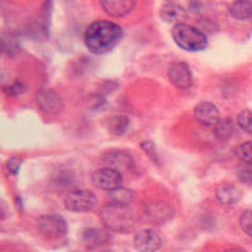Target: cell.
<instances>
[{"label":"cell","instance_id":"cell-1","mask_svg":"<svg viewBox=\"0 0 252 252\" xmlns=\"http://www.w3.org/2000/svg\"><path fill=\"white\" fill-rule=\"evenodd\" d=\"M122 35L123 30L115 22L94 21L85 29L84 39L89 51H92L93 54H104L117 46Z\"/></svg>","mask_w":252,"mask_h":252},{"label":"cell","instance_id":"cell-2","mask_svg":"<svg viewBox=\"0 0 252 252\" xmlns=\"http://www.w3.org/2000/svg\"><path fill=\"white\" fill-rule=\"evenodd\" d=\"M99 218L104 227L118 233H128L136 225V218H134L132 211L128 207H125V205H106V207L101 208Z\"/></svg>","mask_w":252,"mask_h":252},{"label":"cell","instance_id":"cell-3","mask_svg":"<svg viewBox=\"0 0 252 252\" xmlns=\"http://www.w3.org/2000/svg\"><path fill=\"white\" fill-rule=\"evenodd\" d=\"M172 36L177 46L189 52H199L208 46V39L203 32L188 24H175L172 29Z\"/></svg>","mask_w":252,"mask_h":252},{"label":"cell","instance_id":"cell-4","mask_svg":"<svg viewBox=\"0 0 252 252\" xmlns=\"http://www.w3.org/2000/svg\"><path fill=\"white\" fill-rule=\"evenodd\" d=\"M94 205H96V197H94L92 191H87V189H73V191H69L65 195V207L69 211H92Z\"/></svg>","mask_w":252,"mask_h":252},{"label":"cell","instance_id":"cell-5","mask_svg":"<svg viewBox=\"0 0 252 252\" xmlns=\"http://www.w3.org/2000/svg\"><path fill=\"white\" fill-rule=\"evenodd\" d=\"M38 228L47 238H60L66 233V220L59 215H44L38 219Z\"/></svg>","mask_w":252,"mask_h":252},{"label":"cell","instance_id":"cell-6","mask_svg":"<svg viewBox=\"0 0 252 252\" xmlns=\"http://www.w3.org/2000/svg\"><path fill=\"white\" fill-rule=\"evenodd\" d=\"M93 183L96 188L101 189H106V191H114V189L120 188L122 186V181L123 177L122 173L115 170V169H110V167H99L93 172Z\"/></svg>","mask_w":252,"mask_h":252},{"label":"cell","instance_id":"cell-7","mask_svg":"<svg viewBox=\"0 0 252 252\" xmlns=\"http://www.w3.org/2000/svg\"><path fill=\"white\" fill-rule=\"evenodd\" d=\"M134 246L140 252H156L162 246L161 235L152 228H144L139 230L134 236Z\"/></svg>","mask_w":252,"mask_h":252},{"label":"cell","instance_id":"cell-8","mask_svg":"<svg viewBox=\"0 0 252 252\" xmlns=\"http://www.w3.org/2000/svg\"><path fill=\"white\" fill-rule=\"evenodd\" d=\"M169 81L172 82V85H175L177 89H181V90L191 89L192 73H191V68H189L188 63H185V62L173 63L169 69Z\"/></svg>","mask_w":252,"mask_h":252},{"label":"cell","instance_id":"cell-9","mask_svg":"<svg viewBox=\"0 0 252 252\" xmlns=\"http://www.w3.org/2000/svg\"><path fill=\"white\" fill-rule=\"evenodd\" d=\"M145 213L155 222H165L173 216V208L165 200H153L145 203Z\"/></svg>","mask_w":252,"mask_h":252},{"label":"cell","instance_id":"cell-10","mask_svg":"<svg viewBox=\"0 0 252 252\" xmlns=\"http://www.w3.org/2000/svg\"><path fill=\"white\" fill-rule=\"evenodd\" d=\"M36 104L39 109L46 114H57L62 109V98L59 96V93L51 89H44L38 93L36 96Z\"/></svg>","mask_w":252,"mask_h":252},{"label":"cell","instance_id":"cell-11","mask_svg":"<svg viewBox=\"0 0 252 252\" xmlns=\"http://www.w3.org/2000/svg\"><path fill=\"white\" fill-rule=\"evenodd\" d=\"M194 117L203 126H215L220 120L218 107L211 102H199L194 107Z\"/></svg>","mask_w":252,"mask_h":252},{"label":"cell","instance_id":"cell-12","mask_svg":"<svg viewBox=\"0 0 252 252\" xmlns=\"http://www.w3.org/2000/svg\"><path fill=\"white\" fill-rule=\"evenodd\" d=\"M101 6L112 18H123L136 8V2L132 0H102Z\"/></svg>","mask_w":252,"mask_h":252},{"label":"cell","instance_id":"cell-13","mask_svg":"<svg viewBox=\"0 0 252 252\" xmlns=\"http://www.w3.org/2000/svg\"><path fill=\"white\" fill-rule=\"evenodd\" d=\"M216 199L222 205H235L241 200V191L235 185L224 183L216 189Z\"/></svg>","mask_w":252,"mask_h":252},{"label":"cell","instance_id":"cell-14","mask_svg":"<svg viewBox=\"0 0 252 252\" xmlns=\"http://www.w3.org/2000/svg\"><path fill=\"white\" fill-rule=\"evenodd\" d=\"M109 240V235L101 228H85L82 232V243L87 249H96Z\"/></svg>","mask_w":252,"mask_h":252},{"label":"cell","instance_id":"cell-15","mask_svg":"<svg viewBox=\"0 0 252 252\" xmlns=\"http://www.w3.org/2000/svg\"><path fill=\"white\" fill-rule=\"evenodd\" d=\"M104 161L109 164L107 167L115 169V170H118L120 167L126 169V167H131V165H132L131 156L128 153H125V152H110V153H107L104 156Z\"/></svg>","mask_w":252,"mask_h":252},{"label":"cell","instance_id":"cell-16","mask_svg":"<svg viewBox=\"0 0 252 252\" xmlns=\"http://www.w3.org/2000/svg\"><path fill=\"white\" fill-rule=\"evenodd\" d=\"M230 16L236 21H246L252 18V2L249 0H240V2H235L230 10H228Z\"/></svg>","mask_w":252,"mask_h":252},{"label":"cell","instance_id":"cell-17","mask_svg":"<svg viewBox=\"0 0 252 252\" xmlns=\"http://www.w3.org/2000/svg\"><path fill=\"white\" fill-rule=\"evenodd\" d=\"M213 132L220 140L228 139L233 134V122L230 118H220V120L213 126Z\"/></svg>","mask_w":252,"mask_h":252},{"label":"cell","instance_id":"cell-18","mask_svg":"<svg viewBox=\"0 0 252 252\" xmlns=\"http://www.w3.org/2000/svg\"><path fill=\"white\" fill-rule=\"evenodd\" d=\"M110 199H112V203H117V205H125V207H128V205L132 202L134 199V192L128 188H117L114 191H110Z\"/></svg>","mask_w":252,"mask_h":252},{"label":"cell","instance_id":"cell-19","mask_svg":"<svg viewBox=\"0 0 252 252\" xmlns=\"http://www.w3.org/2000/svg\"><path fill=\"white\" fill-rule=\"evenodd\" d=\"M161 16L164 21H169V22H175L178 19H181L185 16V11L183 8L180 5H175V3H165L162 8H161Z\"/></svg>","mask_w":252,"mask_h":252},{"label":"cell","instance_id":"cell-20","mask_svg":"<svg viewBox=\"0 0 252 252\" xmlns=\"http://www.w3.org/2000/svg\"><path fill=\"white\" fill-rule=\"evenodd\" d=\"M236 156L238 159L248 165H252V140L249 142H243L241 145L236 147Z\"/></svg>","mask_w":252,"mask_h":252},{"label":"cell","instance_id":"cell-21","mask_svg":"<svg viewBox=\"0 0 252 252\" xmlns=\"http://www.w3.org/2000/svg\"><path fill=\"white\" fill-rule=\"evenodd\" d=\"M128 125H129L128 117L118 115V117H115L114 120H112V126H110V131H112L114 134H118V136H122V134H125L126 129H128Z\"/></svg>","mask_w":252,"mask_h":252},{"label":"cell","instance_id":"cell-22","mask_svg":"<svg viewBox=\"0 0 252 252\" xmlns=\"http://www.w3.org/2000/svg\"><path fill=\"white\" fill-rule=\"evenodd\" d=\"M238 125L243 131L252 134V112L251 110H243L238 115Z\"/></svg>","mask_w":252,"mask_h":252},{"label":"cell","instance_id":"cell-23","mask_svg":"<svg viewBox=\"0 0 252 252\" xmlns=\"http://www.w3.org/2000/svg\"><path fill=\"white\" fill-rule=\"evenodd\" d=\"M240 227L248 236H252V210H246L240 218Z\"/></svg>","mask_w":252,"mask_h":252},{"label":"cell","instance_id":"cell-24","mask_svg":"<svg viewBox=\"0 0 252 252\" xmlns=\"http://www.w3.org/2000/svg\"><path fill=\"white\" fill-rule=\"evenodd\" d=\"M26 90H27V87L24 85L22 82H19V81L13 82L11 85H5L3 87V92L8 94V96H18V94L24 93Z\"/></svg>","mask_w":252,"mask_h":252},{"label":"cell","instance_id":"cell-25","mask_svg":"<svg viewBox=\"0 0 252 252\" xmlns=\"http://www.w3.org/2000/svg\"><path fill=\"white\" fill-rule=\"evenodd\" d=\"M142 150L147 153V156L150 158V159H153L156 164L159 162V159H158V155H156V148H155V144L152 140H145L142 142Z\"/></svg>","mask_w":252,"mask_h":252},{"label":"cell","instance_id":"cell-26","mask_svg":"<svg viewBox=\"0 0 252 252\" xmlns=\"http://www.w3.org/2000/svg\"><path fill=\"white\" fill-rule=\"evenodd\" d=\"M21 158H16V156H13V158H10L8 159V162H6V169H8V172L11 173V175H18V172H19V169H21Z\"/></svg>","mask_w":252,"mask_h":252},{"label":"cell","instance_id":"cell-27","mask_svg":"<svg viewBox=\"0 0 252 252\" xmlns=\"http://www.w3.org/2000/svg\"><path fill=\"white\" fill-rule=\"evenodd\" d=\"M238 178L243 181V183H252V169L238 170Z\"/></svg>","mask_w":252,"mask_h":252},{"label":"cell","instance_id":"cell-28","mask_svg":"<svg viewBox=\"0 0 252 252\" xmlns=\"http://www.w3.org/2000/svg\"><path fill=\"white\" fill-rule=\"evenodd\" d=\"M224 252H244L243 249H227V251H224Z\"/></svg>","mask_w":252,"mask_h":252}]
</instances>
